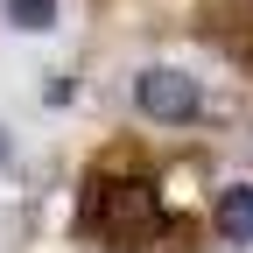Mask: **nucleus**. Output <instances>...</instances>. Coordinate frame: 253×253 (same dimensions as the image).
<instances>
[{
  "mask_svg": "<svg viewBox=\"0 0 253 253\" xmlns=\"http://www.w3.org/2000/svg\"><path fill=\"white\" fill-rule=\"evenodd\" d=\"M197 28H204V42L239 63V71H253V0H204L197 7Z\"/></svg>",
  "mask_w": 253,
  "mask_h": 253,
  "instance_id": "nucleus-3",
  "label": "nucleus"
},
{
  "mask_svg": "<svg viewBox=\"0 0 253 253\" xmlns=\"http://www.w3.org/2000/svg\"><path fill=\"white\" fill-rule=\"evenodd\" d=\"M211 239L218 246H253V183H225L211 197Z\"/></svg>",
  "mask_w": 253,
  "mask_h": 253,
  "instance_id": "nucleus-4",
  "label": "nucleus"
},
{
  "mask_svg": "<svg viewBox=\"0 0 253 253\" xmlns=\"http://www.w3.org/2000/svg\"><path fill=\"white\" fill-rule=\"evenodd\" d=\"M14 162H21V141H14V126L0 120V176H14Z\"/></svg>",
  "mask_w": 253,
  "mask_h": 253,
  "instance_id": "nucleus-6",
  "label": "nucleus"
},
{
  "mask_svg": "<svg viewBox=\"0 0 253 253\" xmlns=\"http://www.w3.org/2000/svg\"><path fill=\"white\" fill-rule=\"evenodd\" d=\"M0 21L14 36H56L63 28V0H0Z\"/></svg>",
  "mask_w": 253,
  "mask_h": 253,
  "instance_id": "nucleus-5",
  "label": "nucleus"
},
{
  "mask_svg": "<svg viewBox=\"0 0 253 253\" xmlns=\"http://www.w3.org/2000/svg\"><path fill=\"white\" fill-rule=\"evenodd\" d=\"M204 78L183 63H141L134 71V113L148 126H197L204 120Z\"/></svg>",
  "mask_w": 253,
  "mask_h": 253,
  "instance_id": "nucleus-2",
  "label": "nucleus"
},
{
  "mask_svg": "<svg viewBox=\"0 0 253 253\" xmlns=\"http://www.w3.org/2000/svg\"><path fill=\"white\" fill-rule=\"evenodd\" d=\"M78 232L99 239L106 253H197L204 225L162 204V183L141 169L99 162L78 190Z\"/></svg>",
  "mask_w": 253,
  "mask_h": 253,
  "instance_id": "nucleus-1",
  "label": "nucleus"
}]
</instances>
